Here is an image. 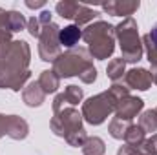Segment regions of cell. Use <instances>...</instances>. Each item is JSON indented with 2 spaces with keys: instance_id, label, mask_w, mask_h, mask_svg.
I'll return each mask as SVG.
<instances>
[{
  "instance_id": "cell-1",
  "label": "cell",
  "mask_w": 157,
  "mask_h": 155,
  "mask_svg": "<svg viewBox=\"0 0 157 155\" xmlns=\"http://www.w3.org/2000/svg\"><path fill=\"white\" fill-rule=\"evenodd\" d=\"M78 37H80V31H78L75 26L66 28L64 31H60V42H62L64 46H73L78 40Z\"/></svg>"
},
{
  "instance_id": "cell-2",
  "label": "cell",
  "mask_w": 157,
  "mask_h": 155,
  "mask_svg": "<svg viewBox=\"0 0 157 155\" xmlns=\"http://www.w3.org/2000/svg\"><path fill=\"white\" fill-rule=\"evenodd\" d=\"M150 39L154 40V42H155V46H157V24L152 28V31H150Z\"/></svg>"
}]
</instances>
